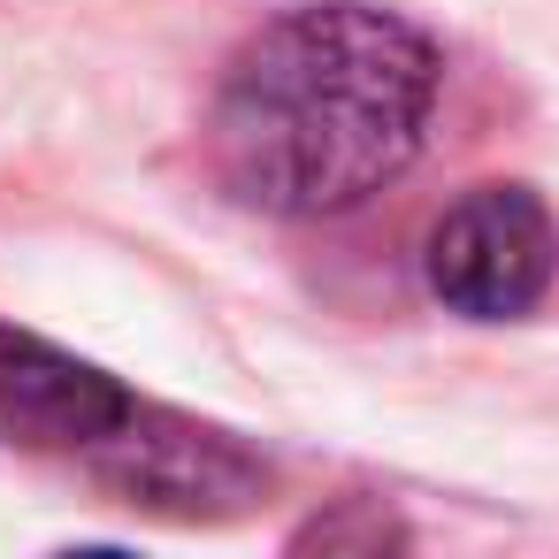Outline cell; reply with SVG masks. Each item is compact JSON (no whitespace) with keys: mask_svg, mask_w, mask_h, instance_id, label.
<instances>
[{"mask_svg":"<svg viewBox=\"0 0 559 559\" xmlns=\"http://www.w3.org/2000/svg\"><path fill=\"white\" fill-rule=\"evenodd\" d=\"M437 108V47L391 9L322 0L261 24L215 100H207V169L215 185L284 223L345 215L421 154Z\"/></svg>","mask_w":559,"mask_h":559,"instance_id":"obj_1","label":"cell"},{"mask_svg":"<svg viewBox=\"0 0 559 559\" xmlns=\"http://www.w3.org/2000/svg\"><path fill=\"white\" fill-rule=\"evenodd\" d=\"M421 276L452 314L513 322L559 276V223L528 185H475L437 215L421 246Z\"/></svg>","mask_w":559,"mask_h":559,"instance_id":"obj_2","label":"cell"},{"mask_svg":"<svg viewBox=\"0 0 559 559\" xmlns=\"http://www.w3.org/2000/svg\"><path fill=\"white\" fill-rule=\"evenodd\" d=\"M123 414H131V399L100 368L55 353L39 337L0 330V437H9V444L100 452L123 429Z\"/></svg>","mask_w":559,"mask_h":559,"instance_id":"obj_3","label":"cell"},{"mask_svg":"<svg viewBox=\"0 0 559 559\" xmlns=\"http://www.w3.org/2000/svg\"><path fill=\"white\" fill-rule=\"evenodd\" d=\"M299 544H322V551H337V544H406V528L383 521V513H337V521L299 528Z\"/></svg>","mask_w":559,"mask_h":559,"instance_id":"obj_4","label":"cell"}]
</instances>
